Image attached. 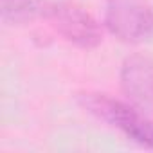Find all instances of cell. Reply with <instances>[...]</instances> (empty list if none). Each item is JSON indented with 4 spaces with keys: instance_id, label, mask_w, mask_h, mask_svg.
I'll use <instances>...</instances> for the list:
<instances>
[{
    "instance_id": "1",
    "label": "cell",
    "mask_w": 153,
    "mask_h": 153,
    "mask_svg": "<svg viewBox=\"0 0 153 153\" xmlns=\"http://www.w3.org/2000/svg\"><path fill=\"white\" fill-rule=\"evenodd\" d=\"M81 105L97 119L121 130L128 139L153 149V121L130 105L103 94H83Z\"/></svg>"
},
{
    "instance_id": "2",
    "label": "cell",
    "mask_w": 153,
    "mask_h": 153,
    "mask_svg": "<svg viewBox=\"0 0 153 153\" xmlns=\"http://www.w3.org/2000/svg\"><path fill=\"white\" fill-rule=\"evenodd\" d=\"M105 24L123 42H140L153 34V11L142 0H106Z\"/></svg>"
},
{
    "instance_id": "3",
    "label": "cell",
    "mask_w": 153,
    "mask_h": 153,
    "mask_svg": "<svg viewBox=\"0 0 153 153\" xmlns=\"http://www.w3.org/2000/svg\"><path fill=\"white\" fill-rule=\"evenodd\" d=\"M47 18H51L52 25L65 40L72 42L78 47L92 49L101 42V29L97 22L79 6L51 4Z\"/></svg>"
},
{
    "instance_id": "4",
    "label": "cell",
    "mask_w": 153,
    "mask_h": 153,
    "mask_svg": "<svg viewBox=\"0 0 153 153\" xmlns=\"http://www.w3.org/2000/svg\"><path fill=\"white\" fill-rule=\"evenodd\" d=\"M121 85L135 105L153 112V58H128L121 68Z\"/></svg>"
},
{
    "instance_id": "5",
    "label": "cell",
    "mask_w": 153,
    "mask_h": 153,
    "mask_svg": "<svg viewBox=\"0 0 153 153\" xmlns=\"http://www.w3.org/2000/svg\"><path fill=\"white\" fill-rule=\"evenodd\" d=\"M51 4L45 0H0L2 20L6 24H22L36 16H47Z\"/></svg>"
}]
</instances>
